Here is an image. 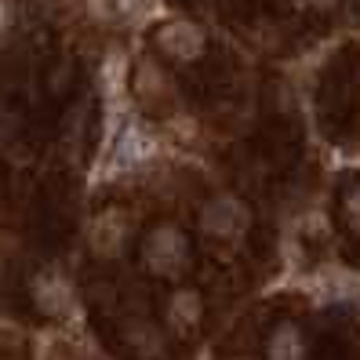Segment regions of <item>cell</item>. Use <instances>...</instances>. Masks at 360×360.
I'll return each instance as SVG.
<instances>
[{
  "label": "cell",
  "mask_w": 360,
  "mask_h": 360,
  "mask_svg": "<svg viewBox=\"0 0 360 360\" xmlns=\"http://www.w3.org/2000/svg\"><path fill=\"white\" fill-rule=\"evenodd\" d=\"M197 316H200L197 291H179L175 302H172V321H175L179 328H189V324H197Z\"/></svg>",
  "instance_id": "obj_8"
},
{
  "label": "cell",
  "mask_w": 360,
  "mask_h": 360,
  "mask_svg": "<svg viewBox=\"0 0 360 360\" xmlns=\"http://www.w3.org/2000/svg\"><path fill=\"white\" fill-rule=\"evenodd\" d=\"M346 207H349V219H353V226L360 229V186H356L353 193L346 197Z\"/></svg>",
  "instance_id": "obj_10"
},
{
  "label": "cell",
  "mask_w": 360,
  "mask_h": 360,
  "mask_svg": "<svg viewBox=\"0 0 360 360\" xmlns=\"http://www.w3.org/2000/svg\"><path fill=\"white\" fill-rule=\"evenodd\" d=\"M248 226V207L237 197H219L204 207V229L211 237H240Z\"/></svg>",
  "instance_id": "obj_3"
},
{
  "label": "cell",
  "mask_w": 360,
  "mask_h": 360,
  "mask_svg": "<svg viewBox=\"0 0 360 360\" xmlns=\"http://www.w3.org/2000/svg\"><path fill=\"white\" fill-rule=\"evenodd\" d=\"M113 4H117L124 15H142V11H150L153 0H113Z\"/></svg>",
  "instance_id": "obj_9"
},
{
  "label": "cell",
  "mask_w": 360,
  "mask_h": 360,
  "mask_svg": "<svg viewBox=\"0 0 360 360\" xmlns=\"http://www.w3.org/2000/svg\"><path fill=\"white\" fill-rule=\"evenodd\" d=\"M33 299H37V306L44 309L48 316H62V313L73 309V291H70V284L62 281L58 273H44V277H37Z\"/></svg>",
  "instance_id": "obj_5"
},
{
  "label": "cell",
  "mask_w": 360,
  "mask_h": 360,
  "mask_svg": "<svg viewBox=\"0 0 360 360\" xmlns=\"http://www.w3.org/2000/svg\"><path fill=\"white\" fill-rule=\"evenodd\" d=\"M157 150V142L146 135L135 120H124L120 131L113 135V146H110V160H105V167L110 172H128V167L150 160Z\"/></svg>",
  "instance_id": "obj_1"
},
{
  "label": "cell",
  "mask_w": 360,
  "mask_h": 360,
  "mask_svg": "<svg viewBox=\"0 0 360 360\" xmlns=\"http://www.w3.org/2000/svg\"><path fill=\"white\" fill-rule=\"evenodd\" d=\"M186 259H189V240L172 226L153 229V237L146 240V266L153 273H179Z\"/></svg>",
  "instance_id": "obj_2"
},
{
  "label": "cell",
  "mask_w": 360,
  "mask_h": 360,
  "mask_svg": "<svg viewBox=\"0 0 360 360\" xmlns=\"http://www.w3.org/2000/svg\"><path fill=\"white\" fill-rule=\"evenodd\" d=\"M157 40H160V48L179 62H189V58H197L204 51V33L193 22H182V18L179 22H167Z\"/></svg>",
  "instance_id": "obj_4"
},
{
  "label": "cell",
  "mask_w": 360,
  "mask_h": 360,
  "mask_svg": "<svg viewBox=\"0 0 360 360\" xmlns=\"http://www.w3.org/2000/svg\"><path fill=\"white\" fill-rule=\"evenodd\" d=\"M91 244H95V251H102V255H110V251H117L124 244V219L117 215V211H105V215L95 219Z\"/></svg>",
  "instance_id": "obj_6"
},
{
  "label": "cell",
  "mask_w": 360,
  "mask_h": 360,
  "mask_svg": "<svg viewBox=\"0 0 360 360\" xmlns=\"http://www.w3.org/2000/svg\"><path fill=\"white\" fill-rule=\"evenodd\" d=\"M306 346H302V335L295 324H284L277 328V335H273L269 342V360H302Z\"/></svg>",
  "instance_id": "obj_7"
}]
</instances>
